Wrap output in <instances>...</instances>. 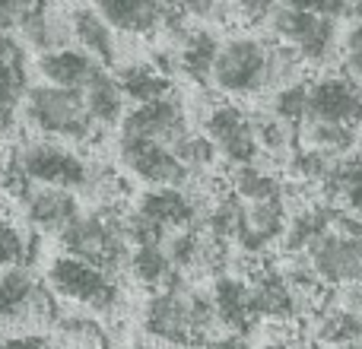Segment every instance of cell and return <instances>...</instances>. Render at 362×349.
Returning <instances> with one entry per match:
<instances>
[{
    "instance_id": "6da1fadb",
    "label": "cell",
    "mask_w": 362,
    "mask_h": 349,
    "mask_svg": "<svg viewBox=\"0 0 362 349\" xmlns=\"http://www.w3.org/2000/svg\"><path fill=\"white\" fill-rule=\"evenodd\" d=\"M305 64L293 48L276 42L274 35H251L238 32L219 42L216 61L210 70V86L223 99L251 102L276 93L286 83L305 76Z\"/></svg>"
},
{
    "instance_id": "7a4b0ae2",
    "label": "cell",
    "mask_w": 362,
    "mask_h": 349,
    "mask_svg": "<svg viewBox=\"0 0 362 349\" xmlns=\"http://www.w3.org/2000/svg\"><path fill=\"white\" fill-rule=\"evenodd\" d=\"M219 327L213 312L210 289L194 286L191 280L178 276L169 286L150 292L144 312H140V331L150 343L165 349H187L194 343H204Z\"/></svg>"
},
{
    "instance_id": "3957f363",
    "label": "cell",
    "mask_w": 362,
    "mask_h": 349,
    "mask_svg": "<svg viewBox=\"0 0 362 349\" xmlns=\"http://www.w3.org/2000/svg\"><path fill=\"white\" fill-rule=\"evenodd\" d=\"M19 112H23V121L38 137L61 140V143H70V146L93 143L102 134V127L95 124L86 108L83 89L35 83V86H25Z\"/></svg>"
},
{
    "instance_id": "277c9868",
    "label": "cell",
    "mask_w": 362,
    "mask_h": 349,
    "mask_svg": "<svg viewBox=\"0 0 362 349\" xmlns=\"http://www.w3.org/2000/svg\"><path fill=\"white\" fill-rule=\"evenodd\" d=\"M61 251L74 257H83L89 264L112 270L115 276L127 270V257H131V242L124 235V213L105 210H83L67 229L57 232Z\"/></svg>"
},
{
    "instance_id": "5b68a950",
    "label": "cell",
    "mask_w": 362,
    "mask_h": 349,
    "mask_svg": "<svg viewBox=\"0 0 362 349\" xmlns=\"http://www.w3.org/2000/svg\"><path fill=\"white\" fill-rule=\"evenodd\" d=\"M45 283L61 302L83 308L89 314H105L118 308L121 302V286L118 276L112 270L89 264L83 257H74L67 251L54 254L45 267Z\"/></svg>"
},
{
    "instance_id": "8992f818",
    "label": "cell",
    "mask_w": 362,
    "mask_h": 349,
    "mask_svg": "<svg viewBox=\"0 0 362 349\" xmlns=\"http://www.w3.org/2000/svg\"><path fill=\"white\" fill-rule=\"evenodd\" d=\"M305 261L325 286L356 289L362 286V223L346 210L334 213L331 229L305 251Z\"/></svg>"
},
{
    "instance_id": "52a82bcc",
    "label": "cell",
    "mask_w": 362,
    "mask_h": 349,
    "mask_svg": "<svg viewBox=\"0 0 362 349\" xmlns=\"http://www.w3.org/2000/svg\"><path fill=\"white\" fill-rule=\"evenodd\" d=\"M13 162H16L19 174L29 184L67 187V191H76L80 197L89 184V172H93V162L83 159L70 143L48 140V137H35L19 143L13 150Z\"/></svg>"
},
{
    "instance_id": "ba28073f",
    "label": "cell",
    "mask_w": 362,
    "mask_h": 349,
    "mask_svg": "<svg viewBox=\"0 0 362 349\" xmlns=\"http://www.w3.org/2000/svg\"><path fill=\"white\" fill-rule=\"evenodd\" d=\"M340 19L318 16V13L305 10H289V6H276L270 13L267 25L270 35L293 48L302 57L305 67H327L334 57L340 54Z\"/></svg>"
},
{
    "instance_id": "9c48e42d",
    "label": "cell",
    "mask_w": 362,
    "mask_h": 349,
    "mask_svg": "<svg viewBox=\"0 0 362 349\" xmlns=\"http://www.w3.org/2000/svg\"><path fill=\"white\" fill-rule=\"evenodd\" d=\"M204 137L213 143L219 159L235 165L261 162V146L255 137V118L238 102L219 99L204 112Z\"/></svg>"
},
{
    "instance_id": "30bf717a",
    "label": "cell",
    "mask_w": 362,
    "mask_h": 349,
    "mask_svg": "<svg viewBox=\"0 0 362 349\" xmlns=\"http://www.w3.org/2000/svg\"><path fill=\"white\" fill-rule=\"evenodd\" d=\"M302 121H318V124H340V127H362V83L350 73L325 70V73L308 80L305 114ZM299 121V124H302Z\"/></svg>"
},
{
    "instance_id": "8fae6325",
    "label": "cell",
    "mask_w": 362,
    "mask_h": 349,
    "mask_svg": "<svg viewBox=\"0 0 362 349\" xmlns=\"http://www.w3.org/2000/svg\"><path fill=\"white\" fill-rule=\"evenodd\" d=\"M286 223H289L286 200H238L232 242H235L245 254L257 257L274 248L276 242H283Z\"/></svg>"
},
{
    "instance_id": "7c38bea8",
    "label": "cell",
    "mask_w": 362,
    "mask_h": 349,
    "mask_svg": "<svg viewBox=\"0 0 362 349\" xmlns=\"http://www.w3.org/2000/svg\"><path fill=\"white\" fill-rule=\"evenodd\" d=\"M19 206H23L25 225L32 232H42V235H57L83 213L80 194L51 184H29L19 197Z\"/></svg>"
},
{
    "instance_id": "4fadbf2b",
    "label": "cell",
    "mask_w": 362,
    "mask_h": 349,
    "mask_svg": "<svg viewBox=\"0 0 362 349\" xmlns=\"http://www.w3.org/2000/svg\"><path fill=\"white\" fill-rule=\"evenodd\" d=\"M134 213L153 223L163 235L204 223V210L185 187H146L131 206Z\"/></svg>"
},
{
    "instance_id": "5bb4252c",
    "label": "cell",
    "mask_w": 362,
    "mask_h": 349,
    "mask_svg": "<svg viewBox=\"0 0 362 349\" xmlns=\"http://www.w3.org/2000/svg\"><path fill=\"white\" fill-rule=\"evenodd\" d=\"M89 6L124 38L153 35L172 19V0H89Z\"/></svg>"
},
{
    "instance_id": "9a60e30c",
    "label": "cell",
    "mask_w": 362,
    "mask_h": 349,
    "mask_svg": "<svg viewBox=\"0 0 362 349\" xmlns=\"http://www.w3.org/2000/svg\"><path fill=\"white\" fill-rule=\"evenodd\" d=\"M210 299H213V312L223 331L229 333H248L257 324L255 305H251V289L248 280H238V276H223L219 273L210 286Z\"/></svg>"
},
{
    "instance_id": "2e32d148",
    "label": "cell",
    "mask_w": 362,
    "mask_h": 349,
    "mask_svg": "<svg viewBox=\"0 0 362 349\" xmlns=\"http://www.w3.org/2000/svg\"><path fill=\"white\" fill-rule=\"evenodd\" d=\"M38 76L42 83L51 86H67V89H83L89 83V76L102 67L89 51H83L80 45H61V48H51L38 54Z\"/></svg>"
},
{
    "instance_id": "e0dca14e",
    "label": "cell",
    "mask_w": 362,
    "mask_h": 349,
    "mask_svg": "<svg viewBox=\"0 0 362 349\" xmlns=\"http://www.w3.org/2000/svg\"><path fill=\"white\" fill-rule=\"evenodd\" d=\"M83 99H86L89 114H93V121L102 131H112V127L118 131V124L127 114V95H124V89H121L115 70H108V67L95 70V73L89 76V83L83 86Z\"/></svg>"
},
{
    "instance_id": "ac0fdd59",
    "label": "cell",
    "mask_w": 362,
    "mask_h": 349,
    "mask_svg": "<svg viewBox=\"0 0 362 349\" xmlns=\"http://www.w3.org/2000/svg\"><path fill=\"white\" fill-rule=\"evenodd\" d=\"M70 32H74V45L89 51L102 67H108V70L118 67V32L93 6H76L70 13Z\"/></svg>"
},
{
    "instance_id": "d6986e66",
    "label": "cell",
    "mask_w": 362,
    "mask_h": 349,
    "mask_svg": "<svg viewBox=\"0 0 362 349\" xmlns=\"http://www.w3.org/2000/svg\"><path fill=\"white\" fill-rule=\"evenodd\" d=\"M325 203L340 206L362 223V150H353L337 159L334 172L318 187Z\"/></svg>"
},
{
    "instance_id": "ffe728a7",
    "label": "cell",
    "mask_w": 362,
    "mask_h": 349,
    "mask_svg": "<svg viewBox=\"0 0 362 349\" xmlns=\"http://www.w3.org/2000/svg\"><path fill=\"white\" fill-rule=\"evenodd\" d=\"M121 89H124L127 102L140 105V102H153L163 99V95L175 93L172 89V76H165L163 70H156L150 61H137V64H118L115 67Z\"/></svg>"
},
{
    "instance_id": "44dd1931",
    "label": "cell",
    "mask_w": 362,
    "mask_h": 349,
    "mask_svg": "<svg viewBox=\"0 0 362 349\" xmlns=\"http://www.w3.org/2000/svg\"><path fill=\"white\" fill-rule=\"evenodd\" d=\"M127 273H131V280H137L140 286L150 289V292H156V289L169 286L172 280H178V270H175V264H172L169 251L163 248V242L159 244H137V248H131V257H127Z\"/></svg>"
},
{
    "instance_id": "7402d4cb",
    "label": "cell",
    "mask_w": 362,
    "mask_h": 349,
    "mask_svg": "<svg viewBox=\"0 0 362 349\" xmlns=\"http://www.w3.org/2000/svg\"><path fill=\"white\" fill-rule=\"evenodd\" d=\"M251 118H255V137H257V146H261V156L289 159L299 150V127L293 121L280 118L270 108L251 112Z\"/></svg>"
},
{
    "instance_id": "603a6c76",
    "label": "cell",
    "mask_w": 362,
    "mask_h": 349,
    "mask_svg": "<svg viewBox=\"0 0 362 349\" xmlns=\"http://www.w3.org/2000/svg\"><path fill=\"white\" fill-rule=\"evenodd\" d=\"M229 181H232L229 191L238 200H286V187H283L280 174L264 169L261 162L235 165Z\"/></svg>"
},
{
    "instance_id": "cb8c5ba5",
    "label": "cell",
    "mask_w": 362,
    "mask_h": 349,
    "mask_svg": "<svg viewBox=\"0 0 362 349\" xmlns=\"http://www.w3.org/2000/svg\"><path fill=\"white\" fill-rule=\"evenodd\" d=\"M318 343L331 346H344V343H362V312L344 305V308H321V321H318Z\"/></svg>"
},
{
    "instance_id": "d4e9b609",
    "label": "cell",
    "mask_w": 362,
    "mask_h": 349,
    "mask_svg": "<svg viewBox=\"0 0 362 349\" xmlns=\"http://www.w3.org/2000/svg\"><path fill=\"white\" fill-rule=\"evenodd\" d=\"M23 95H25L23 64H13L0 57V137L13 134V127H16Z\"/></svg>"
},
{
    "instance_id": "484cf974",
    "label": "cell",
    "mask_w": 362,
    "mask_h": 349,
    "mask_svg": "<svg viewBox=\"0 0 362 349\" xmlns=\"http://www.w3.org/2000/svg\"><path fill=\"white\" fill-rule=\"evenodd\" d=\"M29 232H23L6 213H0V267H19L29 261Z\"/></svg>"
},
{
    "instance_id": "4316f807",
    "label": "cell",
    "mask_w": 362,
    "mask_h": 349,
    "mask_svg": "<svg viewBox=\"0 0 362 349\" xmlns=\"http://www.w3.org/2000/svg\"><path fill=\"white\" fill-rule=\"evenodd\" d=\"M38 10L42 0H0V29L19 32Z\"/></svg>"
},
{
    "instance_id": "83f0119b",
    "label": "cell",
    "mask_w": 362,
    "mask_h": 349,
    "mask_svg": "<svg viewBox=\"0 0 362 349\" xmlns=\"http://www.w3.org/2000/svg\"><path fill=\"white\" fill-rule=\"evenodd\" d=\"M340 61H344L346 73L356 83H362V23L344 32V38H340Z\"/></svg>"
},
{
    "instance_id": "f1b7e54d",
    "label": "cell",
    "mask_w": 362,
    "mask_h": 349,
    "mask_svg": "<svg viewBox=\"0 0 362 349\" xmlns=\"http://www.w3.org/2000/svg\"><path fill=\"white\" fill-rule=\"evenodd\" d=\"M280 6L289 10H305V13H318V16H331L340 19L350 13V0H276Z\"/></svg>"
},
{
    "instance_id": "f546056e",
    "label": "cell",
    "mask_w": 362,
    "mask_h": 349,
    "mask_svg": "<svg viewBox=\"0 0 362 349\" xmlns=\"http://www.w3.org/2000/svg\"><path fill=\"white\" fill-rule=\"evenodd\" d=\"M232 6H235V19L242 23H267L280 4L276 0H232Z\"/></svg>"
},
{
    "instance_id": "4dcf8cb0",
    "label": "cell",
    "mask_w": 362,
    "mask_h": 349,
    "mask_svg": "<svg viewBox=\"0 0 362 349\" xmlns=\"http://www.w3.org/2000/svg\"><path fill=\"white\" fill-rule=\"evenodd\" d=\"M0 349H54V343L42 331H19L0 337Z\"/></svg>"
},
{
    "instance_id": "1f68e13d",
    "label": "cell",
    "mask_w": 362,
    "mask_h": 349,
    "mask_svg": "<svg viewBox=\"0 0 362 349\" xmlns=\"http://www.w3.org/2000/svg\"><path fill=\"white\" fill-rule=\"evenodd\" d=\"M23 38L10 29H0V57L4 61H13V64H23Z\"/></svg>"
},
{
    "instance_id": "d6a6232c",
    "label": "cell",
    "mask_w": 362,
    "mask_h": 349,
    "mask_svg": "<svg viewBox=\"0 0 362 349\" xmlns=\"http://www.w3.org/2000/svg\"><path fill=\"white\" fill-rule=\"evenodd\" d=\"M187 349H248V343L238 333H226V337H206L204 343H194Z\"/></svg>"
},
{
    "instance_id": "836d02e7",
    "label": "cell",
    "mask_w": 362,
    "mask_h": 349,
    "mask_svg": "<svg viewBox=\"0 0 362 349\" xmlns=\"http://www.w3.org/2000/svg\"><path fill=\"white\" fill-rule=\"evenodd\" d=\"M350 292V308H356V312H362V286L356 289H346Z\"/></svg>"
},
{
    "instance_id": "e575fe53",
    "label": "cell",
    "mask_w": 362,
    "mask_h": 349,
    "mask_svg": "<svg viewBox=\"0 0 362 349\" xmlns=\"http://www.w3.org/2000/svg\"><path fill=\"white\" fill-rule=\"evenodd\" d=\"M350 13L356 16V23H362V0H350Z\"/></svg>"
},
{
    "instance_id": "d590c367",
    "label": "cell",
    "mask_w": 362,
    "mask_h": 349,
    "mask_svg": "<svg viewBox=\"0 0 362 349\" xmlns=\"http://www.w3.org/2000/svg\"><path fill=\"white\" fill-rule=\"evenodd\" d=\"M105 349H140V346H105Z\"/></svg>"
}]
</instances>
